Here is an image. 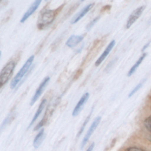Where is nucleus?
I'll use <instances>...</instances> for the list:
<instances>
[{"label": "nucleus", "instance_id": "1", "mask_svg": "<svg viewBox=\"0 0 151 151\" xmlns=\"http://www.w3.org/2000/svg\"><path fill=\"white\" fill-rule=\"evenodd\" d=\"M58 10H45L40 14L37 22V27L39 29H44L50 26L55 19Z\"/></svg>", "mask_w": 151, "mask_h": 151}, {"label": "nucleus", "instance_id": "2", "mask_svg": "<svg viewBox=\"0 0 151 151\" xmlns=\"http://www.w3.org/2000/svg\"><path fill=\"white\" fill-rule=\"evenodd\" d=\"M34 60V55L30 56L29 58L27 59L25 63L24 64V66H22V69L19 70V72L16 74V76L13 78L11 81V83H10V88H14L17 86V85L19 84V83L23 79L24 77L26 75H27L28 72H29V68L31 67L32 64V62Z\"/></svg>", "mask_w": 151, "mask_h": 151}, {"label": "nucleus", "instance_id": "3", "mask_svg": "<svg viewBox=\"0 0 151 151\" xmlns=\"http://www.w3.org/2000/svg\"><path fill=\"white\" fill-rule=\"evenodd\" d=\"M16 62L13 60H10L4 66L2 70L1 71V73H0V86L1 88H2L11 78L13 71L16 68Z\"/></svg>", "mask_w": 151, "mask_h": 151}, {"label": "nucleus", "instance_id": "4", "mask_svg": "<svg viewBox=\"0 0 151 151\" xmlns=\"http://www.w3.org/2000/svg\"><path fill=\"white\" fill-rule=\"evenodd\" d=\"M100 120H101V117H100V116H97V117H96L95 119H94V122H92V124H91V126H90L89 129L87 131L86 134L85 135L84 138L83 139V142L82 143H81V148H83V147H85L86 145L87 144V142H88V140H89L90 137H91V135H92L93 133L94 132V131L97 129V126H98L99 124H100Z\"/></svg>", "mask_w": 151, "mask_h": 151}, {"label": "nucleus", "instance_id": "5", "mask_svg": "<svg viewBox=\"0 0 151 151\" xmlns=\"http://www.w3.org/2000/svg\"><path fill=\"white\" fill-rule=\"evenodd\" d=\"M145 9V6L143 5V6H141V7H138V8H137L136 10H134V11L132 12V13L130 15L129 17H128V21H127V23H126L127 29L131 27L135 23L136 21H137V19L140 17V16H141L142 14Z\"/></svg>", "mask_w": 151, "mask_h": 151}, {"label": "nucleus", "instance_id": "6", "mask_svg": "<svg viewBox=\"0 0 151 151\" xmlns=\"http://www.w3.org/2000/svg\"><path fill=\"white\" fill-rule=\"evenodd\" d=\"M50 77H46L45 78H44V80H43L42 82L40 83L39 86L38 87V88L36 89V91H35V94H34L33 97H32V100H31V103H30V106H32V105L34 104V103H35V102L37 101V100L39 99V97H41V95L42 94V93L44 92V89H45L46 86H47V84H48V83L50 82Z\"/></svg>", "mask_w": 151, "mask_h": 151}, {"label": "nucleus", "instance_id": "7", "mask_svg": "<svg viewBox=\"0 0 151 151\" xmlns=\"http://www.w3.org/2000/svg\"><path fill=\"white\" fill-rule=\"evenodd\" d=\"M89 98V93L86 92L84 94H83L82 97H81L80 100L78 101V103H77V105L75 106V109H74L73 112H72V115L73 116H77L80 114V112L81 111V110L83 109V106H85V104L86 103L87 100Z\"/></svg>", "mask_w": 151, "mask_h": 151}, {"label": "nucleus", "instance_id": "8", "mask_svg": "<svg viewBox=\"0 0 151 151\" xmlns=\"http://www.w3.org/2000/svg\"><path fill=\"white\" fill-rule=\"evenodd\" d=\"M41 3V0H36V1H34V2L29 6L28 10L25 12L24 14L23 15V16H22V18L20 20L21 23H24V22H26L27 19L28 18H29V16H31L34 13H35V10H36L37 9H38V7H39Z\"/></svg>", "mask_w": 151, "mask_h": 151}, {"label": "nucleus", "instance_id": "9", "mask_svg": "<svg viewBox=\"0 0 151 151\" xmlns=\"http://www.w3.org/2000/svg\"><path fill=\"white\" fill-rule=\"evenodd\" d=\"M94 3H91V4H88V5H86V7H84L79 12V13H77V14L72 18V19L71 20V24H75L77 23V22H79L83 17L85 16L86 14H87V13H88V12L92 9V7H94Z\"/></svg>", "mask_w": 151, "mask_h": 151}, {"label": "nucleus", "instance_id": "10", "mask_svg": "<svg viewBox=\"0 0 151 151\" xmlns=\"http://www.w3.org/2000/svg\"><path fill=\"white\" fill-rule=\"evenodd\" d=\"M115 44H116V41H115L114 40H112V41L109 43V45L106 47V48L105 49V50L103 51V52L102 53L101 55L100 56V58H99L97 60V61L95 62L96 66H98L99 65H100L102 63H103V60L106 58V57L109 55V54L110 53V52L111 51L112 49L114 48V47L115 46Z\"/></svg>", "mask_w": 151, "mask_h": 151}, {"label": "nucleus", "instance_id": "11", "mask_svg": "<svg viewBox=\"0 0 151 151\" xmlns=\"http://www.w3.org/2000/svg\"><path fill=\"white\" fill-rule=\"evenodd\" d=\"M84 35H72L66 41V45L69 47H74L83 40Z\"/></svg>", "mask_w": 151, "mask_h": 151}, {"label": "nucleus", "instance_id": "12", "mask_svg": "<svg viewBox=\"0 0 151 151\" xmlns=\"http://www.w3.org/2000/svg\"><path fill=\"white\" fill-rule=\"evenodd\" d=\"M46 104H47V100H46V99H44V100H42V101L41 102V103H40L39 106H38V109H37L36 112H35V114H34L33 118H32V121H31L30 124H29V125L28 128H30V127L33 125L34 122H35V120H36V119L39 117V116L41 114L42 111H44V108H45Z\"/></svg>", "mask_w": 151, "mask_h": 151}, {"label": "nucleus", "instance_id": "13", "mask_svg": "<svg viewBox=\"0 0 151 151\" xmlns=\"http://www.w3.org/2000/svg\"><path fill=\"white\" fill-rule=\"evenodd\" d=\"M147 53L146 52H144L142 55L141 56L139 57V58L137 60V61L135 63H134V66H132V67L131 68V69L129 70V72H128V77H131V75H133L134 74V72H136V71L137 70V69L139 68V66H140V64H141L142 63V61L144 60V59L145 58V57L147 56Z\"/></svg>", "mask_w": 151, "mask_h": 151}, {"label": "nucleus", "instance_id": "14", "mask_svg": "<svg viewBox=\"0 0 151 151\" xmlns=\"http://www.w3.org/2000/svg\"><path fill=\"white\" fill-rule=\"evenodd\" d=\"M44 137H45V136H44V130L41 128L39 132L37 134V135L35 136V138H34L33 146L35 148H38L41 145L43 140L44 139Z\"/></svg>", "mask_w": 151, "mask_h": 151}, {"label": "nucleus", "instance_id": "15", "mask_svg": "<svg viewBox=\"0 0 151 151\" xmlns=\"http://www.w3.org/2000/svg\"><path fill=\"white\" fill-rule=\"evenodd\" d=\"M145 81H146V78H145V79H143L142 81L141 82H140L139 83L138 85H137V86H136L135 88H134V89H133L132 91H131V92H130V94H129V95H128V97H132V96L134 95V94H136V93H137V91H138L139 90L140 88H142V86L143 84H144V83L145 82Z\"/></svg>", "mask_w": 151, "mask_h": 151}, {"label": "nucleus", "instance_id": "16", "mask_svg": "<svg viewBox=\"0 0 151 151\" xmlns=\"http://www.w3.org/2000/svg\"><path fill=\"white\" fill-rule=\"evenodd\" d=\"M92 110H93V109H92ZM92 110H91V111L90 112L89 115H88V116H87V117H86V120L84 121V122H83V125H82V126H81V129H80L79 132H78V137H79L80 136H81V134H82L83 131H84V129H85L87 123H88V121H89V119H90V117H91V113H92Z\"/></svg>", "mask_w": 151, "mask_h": 151}, {"label": "nucleus", "instance_id": "17", "mask_svg": "<svg viewBox=\"0 0 151 151\" xmlns=\"http://www.w3.org/2000/svg\"><path fill=\"white\" fill-rule=\"evenodd\" d=\"M144 125L145 128H146V130L151 134V115L145 119Z\"/></svg>", "mask_w": 151, "mask_h": 151}, {"label": "nucleus", "instance_id": "18", "mask_svg": "<svg viewBox=\"0 0 151 151\" xmlns=\"http://www.w3.org/2000/svg\"><path fill=\"white\" fill-rule=\"evenodd\" d=\"M99 19H100V16H97V17H95L94 19H93L92 21H91V22H90L89 24H88L86 26V29H87V30H89V29H91V28H92V27L94 26V24H95L96 22H97V21L99 20Z\"/></svg>", "mask_w": 151, "mask_h": 151}, {"label": "nucleus", "instance_id": "19", "mask_svg": "<svg viewBox=\"0 0 151 151\" xmlns=\"http://www.w3.org/2000/svg\"><path fill=\"white\" fill-rule=\"evenodd\" d=\"M125 151H147L145 149L141 148V147H128L127 149H125Z\"/></svg>", "mask_w": 151, "mask_h": 151}, {"label": "nucleus", "instance_id": "20", "mask_svg": "<svg viewBox=\"0 0 151 151\" xmlns=\"http://www.w3.org/2000/svg\"><path fill=\"white\" fill-rule=\"evenodd\" d=\"M150 43H151V40H150V41H149L148 43H147V44H146L145 45L144 47H143V48L142 49V52H144L145 50L146 49H147V47H149V45H150Z\"/></svg>", "mask_w": 151, "mask_h": 151}, {"label": "nucleus", "instance_id": "21", "mask_svg": "<svg viewBox=\"0 0 151 151\" xmlns=\"http://www.w3.org/2000/svg\"><path fill=\"white\" fill-rule=\"evenodd\" d=\"M94 143H91V145L88 147V149H87L86 151H92L93 149H94Z\"/></svg>", "mask_w": 151, "mask_h": 151}]
</instances>
